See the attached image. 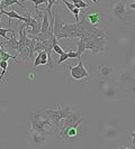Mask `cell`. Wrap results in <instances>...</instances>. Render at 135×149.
I'll return each mask as SVG.
<instances>
[{
    "instance_id": "cell-1",
    "label": "cell",
    "mask_w": 135,
    "mask_h": 149,
    "mask_svg": "<svg viewBox=\"0 0 135 149\" xmlns=\"http://www.w3.org/2000/svg\"><path fill=\"white\" fill-rule=\"evenodd\" d=\"M28 120H30V131L32 132H36V134H43L45 137H47L50 134V132H46L45 131V127L46 126H50V127L54 128L53 123L45 116L44 112H37V111L28 112Z\"/></svg>"
},
{
    "instance_id": "cell-2",
    "label": "cell",
    "mask_w": 135,
    "mask_h": 149,
    "mask_svg": "<svg viewBox=\"0 0 135 149\" xmlns=\"http://www.w3.org/2000/svg\"><path fill=\"white\" fill-rule=\"evenodd\" d=\"M71 112H72L71 107L62 108L60 103H58V109H56V110H46L44 113H45V116L50 119V121L53 123L54 128L58 129L59 126H60L61 120L65 119Z\"/></svg>"
},
{
    "instance_id": "cell-3",
    "label": "cell",
    "mask_w": 135,
    "mask_h": 149,
    "mask_svg": "<svg viewBox=\"0 0 135 149\" xmlns=\"http://www.w3.org/2000/svg\"><path fill=\"white\" fill-rule=\"evenodd\" d=\"M69 68H70V72H71V76L77 80V81H79V80H83V79H86V77H88L89 76V73H88V71L84 68L83 66V62L81 58H79V63H78V65H75V66H71V64H69Z\"/></svg>"
},
{
    "instance_id": "cell-4",
    "label": "cell",
    "mask_w": 135,
    "mask_h": 149,
    "mask_svg": "<svg viewBox=\"0 0 135 149\" xmlns=\"http://www.w3.org/2000/svg\"><path fill=\"white\" fill-rule=\"evenodd\" d=\"M126 0H122V1H118L115 7L112 8V16L117 19V20H120V22H124L127 17V13H126Z\"/></svg>"
},
{
    "instance_id": "cell-5",
    "label": "cell",
    "mask_w": 135,
    "mask_h": 149,
    "mask_svg": "<svg viewBox=\"0 0 135 149\" xmlns=\"http://www.w3.org/2000/svg\"><path fill=\"white\" fill-rule=\"evenodd\" d=\"M11 34H13V37L9 38L8 40H5L4 43H1L0 46H1L5 51L17 52V49H18V39H16V37H15V31H13Z\"/></svg>"
},
{
    "instance_id": "cell-6",
    "label": "cell",
    "mask_w": 135,
    "mask_h": 149,
    "mask_svg": "<svg viewBox=\"0 0 135 149\" xmlns=\"http://www.w3.org/2000/svg\"><path fill=\"white\" fill-rule=\"evenodd\" d=\"M80 119H81L80 112H71L65 119H63L64 121H63V127H62V129L68 128V127H72V126H73L75 123H77Z\"/></svg>"
},
{
    "instance_id": "cell-7",
    "label": "cell",
    "mask_w": 135,
    "mask_h": 149,
    "mask_svg": "<svg viewBox=\"0 0 135 149\" xmlns=\"http://www.w3.org/2000/svg\"><path fill=\"white\" fill-rule=\"evenodd\" d=\"M54 26H53V34H54V36L62 29V27L67 24V22H64V19L62 18V16L56 11V10H54Z\"/></svg>"
},
{
    "instance_id": "cell-8",
    "label": "cell",
    "mask_w": 135,
    "mask_h": 149,
    "mask_svg": "<svg viewBox=\"0 0 135 149\" xmlns=\"http://www.w3.org/2000/svg\"><path fill=\"white\" fill-rule=\"evenodd\" d=\"M99 75H100V79L101 80H106L108 77H110V75L114 73V66L112 65H100L99 68Z\"/></svg>"
},
{
    "instance_id": "cell-9",
    "label": "cell",
    "mask_w": 135,
    "mask_h": 149,
    "mask_svg": "<svg viewBox=\"0 0 135 149\" xmlns=\"http://www.w3.org/2000/svg\"><path fill=\"white\" fill-rule=\"evenodd\" d=\"M77 47H78V49H77V55H78V60H79V58H81V55L87 51V44H86L84 40H82L81 38H79V39L77 40Z\"/></svg>"
},
{
    "instance_id": "cell-10",
    "label": "cell",
    "mask_w": 135,
    "mask_h": 149,
    "mask_svg": "<svg viewBox=\"0 0 135 149\" xmlns=\"http://www.w3.org/2000/svg\"><path fill=\"white\" fill-rule=\"evenodd\" d=\"M30 138H32V140L35 142L37 146L43 145L45 142V140H46V137H45V136L36 134V132H30Z\"/></svg>"
},
{
    "instance_id": "cell-11",
    "label": "cell",
    "mask_w": 135,
    "mask_h": 149,
    "mask_svg": "<svg viewBox=\"0 0 135 149\" xmlns=\"http://www.w3.org/2000/svg\"><path fill=\"white\" fill-rule=\"evenodd\" d=\"M50 28V19H49V14L45 13L42 18V28H41V33H46Z\"/></svg>"
},
{
    "instance_id": "cell-12",
    "label": "cell",
    "mask_w": 135,
    "mask_h": 149,
    "mask_svg": "<svg viewBox=\"0 0 135 149\" xmlns=\"http://www.w3.org/2000/svg\"><path fill=\"white\" fill-rule=\"evenodd\" d=\"M13 5H18V6H19V7H22V9L25 8V6H24L22 3H20L18 0H4V1H2V5H1V8L6 9L7 7L13 6Z\"/></svg>"
},
{
    "instance_id": "cell-13",
    "label": "cell",
    "mask_w": 135,
    "mask_h": 149,
    "mask_svg": "<svg viewBox=\"0 0 135 149\" xmlns=\"http://www.w3.org/2000/svg\"><path fill=\"white\" fill-rule=\"evenodd\" d=\"M87 18H88V22L91 24V25H94V26H96L99 22V14L98 13H94V14H90V15L87 16Z\"/></svg>"
},
{
    "instance_id": "cell-14",
    "label": "cell",
    "mask_w": 135,
    "mask_h": 149,
    "mask_svg": "<svg viewBox=\"0 0 135 149\" xmlns=\"http://www.w3.org/2000/svg\"><path fill=\"white\" fill-rule=\"evenodd\" d=\"M56 3V0H47V7L44 8V9H41V11H46L49 15H51V10H52V7Z\"/></svg>"
},
{
    "instance_id": "cell-15",
    "label": "cell",
    "mask_w": 135,
    "mask_h": 149,
    "mask_svg": "<svg viewBox=\"0 0 135 149\" xmlns=\"http://www.w3.org/2000/svg\"><path fill=\"white\" fill-rule=\"evenodd\" d=\"M8 66H9V65H8V62H7V61H1V62H0V67H1L2 70H4V72H2L1 74H0V80H1L2 77H4V75L7 73Z\"/></svg>"
},
{
    "instance_id": "cell-16",
    "label": "cell",
    "mask_w": 135,
    "mask_h": 149,
    "mask_svg": "<svg viewBox=\"0 0 135 149\" xmlns=\"http://www.w3.org/2000/svg\"><path fill=\"white\" fill-rule=\"evenodd\" d=\"M8 31H14V30L11 29V27H8L7 29H5V28H1L0 27V37H2V38H5L6 40H8L9 39V37H7V33Z\"/></svg>"
},
{
    "instance_id": "cell-17",
    "label": "cell",
    "mask_w": 135,
    "mask_h": 149,
    "mask_svg": "<svg viewBox=\"0 0 135 149\" xmlns=\"http://www.w3.org/2000/svg\"><path fill=\"white\" fill-rule=\"evenodd\" d=\"M53 51L56 53L58 55H62V54H64V53H65L63 49H62V47H61L59 44H56V45H54V46H53Z\"/></svg>"
},
{
    "instance_id": "cell-18",
    "label": "cell",
    "mask_w": 135,
    "mask_h": 149,
    "mask_svg": "<svg viewBox=\"0 0 135 149\" xmlns=\"http://www.w3.org/2000/svg\"><path fill=\"white\" fill-rule=\"evenodd\" d=\"M68 60H69V57H68V53L65 52L64 54L60 55V58L56 61V64H61V63H63L64 61H68Z\"/></svg>"
},
{
    "instance_id": "cell-19",
    "label": "cell",
    "mask_w": 135,
    "mask_h": 149,
    "mask_svg": "<svg viewBox=\"0 0 135 149\" xmlns=\"http://www.w3.org/2000/svg\"><path fill=\"white\" fill-rule=\"evenodd\" d=\"M72 3H80V6L81 8H89V5L88 3H86L83 0H72Z\"/></svg>"
},
{
    "instance_id": "cell-20",
    "label": "cell",
    "mask_w": 135,
    "mask_h": 149,
    "mask_svg": "<svg viewBox=\"0 0 135 149\" xmlns=\"http://www.w3.org/2000/svg\"><path fill=\"white\" fill-rule=\"evenodd\" d=\"M62 2H63V3L65 5V6H67L68 9H69L70 11H72V10L75 9V6H73V3H71V2H69L68 0H62Z\"/></svg>"
},
{
    "instance_id": "cell-21",
    "label": "cell",
    "mask_w": 135,
    "mask_h": 149,
    "mask_svg": "<svg viewBox=\"0 0 135 149\" xmlns=\"http://www.w3.org/2000/svg\"><path fill=\"white\" fill-rule=\"evenodd\" d=\"M68 53V57L69 58H78V55H77V52H75V51H72V49H70Z\"/></svg>"
},
{
    "instance_id": "cell-22",
    "label": "cell",
    "mask_w": 135,
    "mask_h": 149,
    "mask_svg": "<svg viewBox=\"0 0 135 149\" xmlns=\"http://www.w3.org/2000/svg\"><path fill=\"white\" fill-rule=\"evenodd\" d=\"M41 65V55H39V53H38V55L36 56V58H35V62H34V66L37 67Z\"/></svg>"
},
{
    "instance_id": "cell-23",
    "label": "cell",
    "mask_w": 135,
    "mask_h": 149,
    "mask_svg": "<svg viewBox=\"0 0 135 149\" xmlns=\"http://www.w3.org/2000/svg\"><path fill=\"white\" fill-rule=\"evenodd\" d=\"M131 137L133 138V139H132V145H135V132H132V134H131Z\"/></svg>"
},
{
    "instance_id": "cell-24",
    "label": "cell",
    "mask_w": 135,
    "mask_h": 149,
    "mask_svg": "<svg viewBox=\"0 0 135 149\" xmlns=\"http://www.w3.org/2000/svg\"><path fill=\"white\" fill-rule=\"evenodd\" d=\"M128 7L131 8V9H135V2H133V3H129V5H128Z\"/></svg>"
},
{
    "instance_id": "cell-25",
    "label": "cell",
    "mask_w": 135,
    "mask_h": 149,
    "mask_svg": "<svg viewBox=\"0 0 135 149\" xmlns=\"http://www.w3.org/2000/svg\"><path fill=\"white\" fill-rule=\"evenodd\" d=\"M132 75L135 77V65L133 66V68H132Z\"/></svg>"
},
{
    "instance_id": "cell-26",
    "label": "cell",
    "mask_w": 135,
    "mask_h": 149,
    "mask_svg": "<svg viewBox=\"0 0 135 149\" xmlns=\"http://www.w3.org/2000/svg\"><path fill=\"white\" fill-rule=\"evenodd\" d=\"M118 149H133V148H126V147H123V146H120Z\"/></svg>"
},
{
    "instance_id": "cell-27",
    "label": "cell",
    "mask_w": 135,
    "mask_h": 149,
    "mask_svg": "<svg viewBox=\"0 0 135 149\" xmlns=\"http://www.w3.org/2000/svg\"><path fill=\"white\" fill-rule=\"evenodd\" d=\"M91 1H92V2H95V3H97L98 2V0H91Z\"/></svg>"
},
{
    "instance_id": "cell-28",
    "label": "cell",
    "mask_w": 135,
    "mask_h": 149,
    "mask_svg": "<svg viewBox=\"0 0 135 149\" xmlns=\"http://www.w3.org/2000/svg\"><path fill=\"white\" fill-rule=\"evenodd\" d=\"M2 1H4V0H0V7H1V5H2Z\"/></svg>"
},
{
    "instance_id": "cell-29",
    "label": "cell",
    "mask_w": 135,
    "mask_h": 149,
    "mask_svg": "<svg viewBox=\"0 0 135 149\" xmlns=\"http://www.w3.org/2000/svg\"><path fill=\"white\" fill-rule=\"evenodd\" d=\"M133 1H134V2H135V0H133Z\"/></svg>"
}]
</instances>
